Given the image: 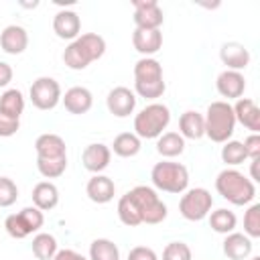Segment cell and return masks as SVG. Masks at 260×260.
Returning <instances> with one entry per match:
<instances>
[{"instance_id":"obj_1","label":"cell","mask_w":260,"mask_h":260,"mask_svg":"<svg viewBox=\"0 0 260 260\" xmlns=\"http://www.w3.org/2000/svg\"><path fill=\"white\" fill-rule=\"evenodd\" d=\"M104 53H106L104 37L95 32H85L67 45V49L63 51V63L73 71H81L91 61L100 59Z\"/></svg>"},{"instance_id":"obj_2","label":"cell","mask_w":260,"mask_h":260,"mask_svg":"<svg viewBox=\"0 0 260 260\" xmlns=\"http://www.w3.org/2000/svg\"><path fill=\"white\" fill-rule=\"evenodd\" d=\"M215 189L232 205H248L256 197L254 183L236 169H223L215 179Z\"/></svg>"},{"instance_id":"obj_3","label":"cell","mask_w":260,"mask_h":260,"mask_svg":"<svg viewBox=\"0 0 260 260\" xmlns=\"http://www.w3.org/2000/svg\"><path fill=\"white\" fill-rule=\"evenodd\" d=\"M205 122V136L213 142H228L236 128V116L228 102H211L203 116Z\"/></svg>"},{"instance_id":"obj_4","label":"cell","mask_w":260,"mask_h":260,"mask_svg":"<svg viewBox=\"0 0 260 260\" xmlns=\"http://www.w3.org/2000/svg\"><path fill=\"white\" fill-rule=\"evenodd\" d=\"M150 181L156 189L165 191V193H185L189 187V171L185 165L181 162H171V160H162L156 162L150 171Z\"/></svg>"},{"instance_id":"obj_5","label":"cell","mask_w":260,"mask_h":260,"mask_svg":"<svg viewBox=\"0 0 260 260\" xmlns=\"http://www.w3.org/2000/svg\"><path fill=\"white\" fill-rule=\"evenodd\" d=\"M171 122V110L165 104H148L134 118V134L138 138H158Z\"/></svg>"},{"instance_id":"obj_6","label":"cell","mask_w":260,"mask_h":260,"mask_svg":"<svg viewBox=\"0 0 260 260\" xmlns=\"http://www.w3.org/2000/svg\"><path fill=\"white\" fill-rule=\"evenodd\" d=\"M128 195L132 197V201L136 203L138 207V213H140V219L142 223H160L167 219V205L162 203V199L156 195V191L152 187H146V185H138L134 187L132 191H128Z\"/></svg>"},{"instance_id":"obj_7","label":"cell","mask_w":260,"mask_h":260,"mask_svg":"<svg viewBox=\"0 0 260 260\" xmlns=\"http://www.w3.org/2000/svg\"><path fill=\"white\" fill-rule=\"evenodd\" d=\"M211 205H213L211 193L203 187H195V189L185 191V195L179 201V211L189 221H201L209 215Z\"/></svg>"},{"instance_id":"obj_8","label":"cell","mask_w":260,"mask_h":260,"mask_svg":"<svg viewBox=\"0 0 260 260\" xmlns=\"http://www.w3.org/2000/svg\"><path fill=\"white\" fill-rule=\"evenodd\" d=\"M30 102L39 110H53L61 102V85L53 77H39L30 85Z\"/></svg>"},{"instance_id":"obj_9","label":"cell","mask_w":260,"mask_h":260,"mask_svg":"<svg viewBox=\"0 0 260 260\" xmlns=\"http://www.w3.org/2000/svg\"><path fill=\"white\" fill-rule=\"evenodd\" d=\"M134 24L142 30H160L165 20L156 0H134Z\"/></svg>"},{"instance_id":"obj_10","label":"cell","mask_w":260,"mask_h":260,"mask_svg":"<svg viewBox=\"0 0 260 260\" xmlns=\"http://www.w3.org/2000/svg\"><path fill=\"white\" fill-rule=\"evenodd\" d=\"M106 106H108L110 114H114L116 118H126V116H130V114L134 112V108H136V95H134V91H130L128 87L118 85V87H114V89L108 93Z\"/></svg>"},{"instance_id":"obj_11","label":"cell","mask_w":260,"mask_h":260,"mask_svg":"<svg viewBox=\"0 0 260 260\" xmlns=\"http://www.w3.org/2000/svg\"><path fill=\"white\" fill-rule=\"evenodd\" d=\"M110 158H112V150L110 146L102 144V142H93V144H87L81 152V162L83 167L93 173V175H100L108 165H110Z\"/></svg>"},{"instance_id":"obj_12","label":"cell","mask_w":260,"mask_h":260,"mask_svg":"<svg viewBox=\"0 0 260 260\" xmlns=\"http://www.w3.org/2000/svg\"><path fill=\"white\" fill-rule=\"evenodd\" d=\"M215 87L219 91L221 98H228V100H240L244 95V89H246V79L240 71H221L215 79Z\"/></svg>"},{"instance_id":"obj_13","label":"cell","mask_w":260,"mask_h":260,"mask_svg":"<svg viewBox=\"0 0 260 260\" xmlns=\"http://www.w3.org/2000/svg\"><path fill=\"white\" fill-rule=\"evenodd\" d=\"M219 59H221V63L230 71H240V69H246L248 67V63H250V51L242 43L230 41V43H223L221 45Z\"/></svg>"},{"instance_id":"obj_14","label":"cell","mask_w":260,"mask_h":260,"mask_svg":"<svg viewBox=\"0 0 260 260\" xmlns=\"http://www.w3.org/2000/svg\"><path fill=\"white\" fill-rule=\"evenodd\" d=\"M232 110H234L236 122H240L244 128L252 130V134H258L260 132V110L254 104V100L240 98L236 102V106H232Z\"/></svg>"},{"instance_id":"obj_15","label":"cell","mask_w":260,"mask_h":260,"mask_svg":"<svg viewBox=\"0 0 260 260\" xmlns=\"http://www.w3.org/2000/svg\"><path fill=\"white\" fill-rule=\"evenodd\" d=\"M53 30L59 39L65 41H75L79 37L81 30V20L77 16V12L73 10H59L53 18Z\"/></svg>"},{"instance_id":"obj_16","label":"cell","mask_w":260,"mask_h":260,"mask_svg":"<svg viewBox=\"0 0 260 260\" xmlns=\"http://www.w3.org/2000/svg\"><path fill=\"white\" fill-rule=\"evenodd\" d=\"M0 47L8 55H20L28 47V32L18 24H8L0 32Z\"/></svg>"},{"instance_id":"obj_17","label":"cell","mask_w":260,"mask_h":260,"mask_svg":"<svg viewBox=\"0 0 260 260\" xmlns=\"http://www.w3.org/2000/svg\"><path fill=\"white\" fill-rule=\"evenodd\" d=\"M61 100H63L65 110H67L69 114H75V116H81V114L89 112V110H91V104H93L91 91H89L87 87H81V85L69 87Z\"/></svg>"},{"instance_id":"obj_18","label":"cell","mask_w":260,"mask_h":260,"mask_svg":"<svg viewBox=\"0 0 260 260\" xmlns=\"http://www.w3.org/2000/svg\"><path fill=\"white\" fill-rule=\"evenodd\" d=\"M35 150H37L39 158H61V156H67L65 140L59 134H53V132L41 134L35 140Z\"/></svg>"},{"instance_id":"obj_19","label":"cell","mask_w":260,"mask_h":260,"mask_svg":"<svg viewBox=\"0 0 260 260\" xmlns=\"http://www.w3.org/2000/svg\"><path fill=\"white\" fill-rule=\"evenodd\" d=\"M85 193L93 203H108L114 199L116 185L106 175H93L85 185Z\"/></svg>"},{"instance_id":"obj_20","label":"cell","mask_w":260,"mask_h":260,"mask_svg":"<svg viewBox=\"0 0 260 260\" xmlns=\"http://www.w3.org/2000/svg\"><path fill=\"white\" fill-rule=\"evenodd\" d=\"M132 45L134 49L144 55V57H150L154 55L156 51H160L162 47V32L160 30H142V28H134L132 32Z\"/></svg>"},{"instance_id":"obj_21","label":"cell","mask_w":260,"mask_h":260,"mask_svg":"<svg viewBox=\"0 0 260 260\" xmlns=\"http://www.w3.org/2000/svg\"><path fill=\"white\" fill-rule=\"evenodd\" d=\"M223 254H225L230 260H246V258L252 254V240H250L246 234H240V232L225 234V240H223Z\"/></svg>"},{"instance_id":"obj_22","label":"cell","mask_w":260,"mask_h":260,"mask_svg":"<svg viewBox=\"0 0 260 260\" xmlns=\"http://www.w3.org/2000/svg\"><path fill=\"white\" fill-rule=\"evenodd\" d=\"M59 203V189L51 181H41L32 187V205L41 211H49Z\"/></svg>"},{"instance_id":"obj_23","label":"cell","mask_w":260,"mask_h":260,"mask_svg":"<svg viewBox=\"0 0 260 260\" xmlns=\"http://www.w3.org/2000/svg\"><path fill=\"white\" fill-rule=\"evenodd\" d=\"M179 134L183 138H191V140H199L205 136V122L203 116L195 110H187L185 114H181L179 118Z\"/></svg>"},{"instance_id":"obj_24","label":"cell","mask_w":260,"mask_h":260,"mask_svg":"<svg viewBox=\"0 0 260 260\" xmlns=\"http://www.w3.org/2000/svg\"><path fill=\"white\" fill-rule=\"evenodd\" d=\"M183 150H185V138L179 132H162L156 138V152L160 156L173 158V156H179Z\"/></svg>"},{"instance_id":"obj_25","label":"cell","mask_w":260,"mask_h":260,"mask_svg":"<svg viewBox=\"0 0 260 260\" xmlns=\"http://www.w3.org/2000/svg\"><path fill=\"white\" fill-rule=\"evenodd\" d=\"M140 146H142L140 144V138L134 132H122V134H118L114 138L110 150H114L122 158H130V156H136L140 152Z\"/></svg>"},{"instance_id":"obj_26","label":"cell","mask_w":260,"mask_h":260,"mask_svg":"<svg viewBox=\"0 0 260 260\" xmlns=\"http://www.w3.org/2000/svg\"><path fill=\"white\" fill-rule=\"evenodd\" d=\"M134 79L136 81H158L162 79V67L152 57H142L134 65Z\"/></svg>"},{"instance_id":"obj_27","label":"cell","mask_w":260,"mask_h":260,"mask_svg":"<svg viewBox=\"0 0 260 260\" xmlns=\"http://www.w3.org/2000/svg\"><path fill=\"white\" fill-rule=\"evenodd\" d=\"M236 223H238L236 213L230 211V209H225V207L215 209V211H211V215H209V225H211V230L217 232V234H232V232L236 230Z\"/></svg>"},{"instance_id":"obj_28","label":"cell","mask_w":260,"mask_h":260,"mask_svg":"<svg viewBox=\"0 0 260 260\" xmlns=\"http://www.w3.org/2000/svg\"><path fill=\"white\" fill-rule=\"evenodd\" d=\"M0 112H4L10 118H20V114L24 112V98L18 89H6L0 95Z\"/></svg>"},{"instance_id":"obj_29","label":"cell","mask_w":260,"mask_h":260,"mask_svg":"<svg viewBox=\"0 0 260 260\" xmlns=\"http://www.w3.org/2000/svg\"><path fill=\"white\" fill-rule=\"evenodd\" d=\"M30 246H32V254L39 260H53V256L57 254V240H55V236L45 234V232L37 234L32 238Z\"/></svg>"},{"instance_id":"obj_30","label":"cell","mask_w":260,"mask_h":260,"mask_svg":"<svg viewBox=\"0 0 260 260\" xmlns=\"http://www.w3.org/2000/svg\"><path fill=\"white\" fill-rule=\"evenodd\" d=\"M89 260H120V250L112 240L98 238L89 246Z\"/></svg>"},{"instance_id":"obj_31","label":"cell","mask_w":260,"mask_h":260,"mask_svg":"<svg viewBox=\"0 0 260 260\" xmlns=\"http://www.w3.org/2000/svg\"><path fill=\"white\" fill-rule=\"evenodd\" d=\"M118 217H120V221H122L124 225H128V228H136V225L142 223L140 213H138V207H136V203L132 201V197H130L128 193L122 195L120 201H118Z\"/></svg>"},{"instance_id":"obj_32","label":"cell","mask_w":260,"mask_h":260,"mask_svg":"<svg viewBox=\"0 0 260 260\" xmlns=\"http://www.w3.org/2000/svg\"><path fill=\"white\" fill-rule=\"evenodd\" d=\"M37 169L45 179H57L67 169V156H61V158H39L37 156Z\"/></svg>"},{"instance_id":"obj_33","label":"cell","mask_w":260,"mask_h":260,"mask_svg":"<svg viewBox=\"0 0 260 260\" xmlns=\"http://www.w3.org/2000/svg\"><path fill=\"white\" fill-rule=\"evenodd\" d=\"M246 158L248 156H246V150H244V146H242L240 140H228V142H223V146H221V160L225 165L236 167V165H242Z\"/></svg>"},{"instance_id":"obj_34","label":"cell","mask_w":260,"mask_h":260,"mask_svg":"<svg viewBox=\"0 0 260 260\" xmlns=\"http://www.w3.org/2000/svg\"><path fill=\"white\" fill-rule=\"evenodd\" d=\"M244 232L246 236L260 238V203H252L244 213Z\"/></svg>"},{"instance_id":"obj_35","label":"cell","mask_w":260,"mask_h":260,"mask_svg":"<svg viewBox=\"0 0 260 260\" xmlns=\"http://www.w3.org/2000/svg\"><path fill=\"white\" fill-rule=\"evenodd\" d=\"M134 89L140 98H146V100H156L165 93L167 89V83L162 79L158 81H134Z\"/></svg>"},{"instance_id":"obj_36","label":"cell","mask_w":260,"mask_h":260,"mask_svg":"<svg viewBox=\"0 0 260 260\" xmlns=\"http://www.w3.org/2000/svg\"><path fill=\"white\" fill-rule=\"evenodd\" d=\"M4 230H6V234H8L10 238H14V240H24L26 236H30V230L26 228L24 219L20 217V213L8 215V217L4 219Z\"/></svg>"},{"instance_id":"obj_37","label":"cell","mask_w":260,"mask_h":260,"mask_svg":"<svg viewBox=\"0 0 260 260\" xmlns=\"http://www.w3.org/2000/svg\"><path fill=\"white\" fill-rule=\"evenodd\" d=\"M18 199V187L12 179L0 177V207H10Z\"/></svg>"},{"instance_id":"obj_38","label":"cell","mask_w":260,"mask_h":260,"mask_svg":"<svg viewBox=\"0 0 260 260\" xmlns=\"http://www.w3.org/2000/svg\"><path fill=\"white\" fill-rule=\"evenodd\" d=\"M162 260H191V248L185 242H171L162 250Z\"/></svg>"},{"instance_id":"obj_39","label":"cell","mask_w":260,"mask_h":260,"mask_svg":"<svg viewBox=\"0 0 260 260\" xmlns=\"http://www.w3.org/2000/svg\"><path fill=\"white\" fill-rule=\"evenodd\" d=\"M18 213H20V217L24 219L26 228L30 230V234L37 232V230H41L43 223H45V215H43V211L37 209L35 205H32V207H24V209H20Z\"/></svg>"},{"instance_id":"obj_40","label":"cell","mask_w":260,"mask_h":260,"mask_svg":"<svg viewBox=\"0 0 260 260\" xmlns=\"http://www.w3.org/2000/svg\"><path fill=\"white\" fill-rule=\"evenodd\" d=\"M20 128V120L16 118H10L6 116L4 112H0V136L2 138H8V136H14Z\"/></svg>"},{"instance_id":"obj_41","label":"cell","mask_w":260,"mask_h":260,"mask_svg":"<svg viewBox=\"0 0 260 260\" xmlns=\"http://www.w3.org/2000/svg\"><path fill=\"white\" fill-rule=\"evenodd\" d=\"M242 146H244L246 156H248L250 160L260 158V136H258V134H250V136L242 142Z\"/></svg>"},{"instance_id":"obj_42","label":"cell","mask_w":260,"mask_h":260,"mask_svg":"<svg viewBox=\"0 0 260 260\" xmlns=\"http://www.w3.org/2000/svg\"><path fill=\"white\" fill-rule=\"evenodd\" d=\"M128 260H158L156 252L148 246H134L128 252Z\"/></svg>"},{"instance_id":"obj_43","label":"cell","mask_w":260,"mask_h":260,"mask_svg":"<svg viewBox=\"0 0 260 260\" xmlns=\"http://www.w3.org/2000/svg\"><path fill=\"white\" fill-rule=\"evenodd\" d=\"M53 260H87V258H83L79 252H75V250H69V248H65V250H57V254L53 256Z\"/></svg>"},{"instance_id":"obj_44","label":"cell","mask_w":260,"mask_h":260,"mask_svg":"<svg viewBox=\"0 0 260 260\" xmlns=\"http://www.w3.org/2000/svg\"><path fill=\"white\" fill-rule=\"evenodd\" d=\"M10 81H12V67L0 61V87H6Z\"/></svg>"},{"instance_id":"obj_45","label":"cell","mask_w":260,"mask_h":260,"mask_svg":"<svg viewBox=\"0 0 260 260\" xmlns=\"http://www.w3.org/2000/svg\"><path fill=\"white\" fill-rule=\"evenodd\" d=\"M258 162H260V158H254V160H252V169H250V173H252V179H250V181H252V183H254V181H260V175H258Z\"/></svg>"},{"instance_id":"obj_46","label":"cell","mask_w":260,"mask_h":260,"mask_svg":"<svg viewBox=\"0 0 260 260\" xmlns=\"http://www.w3.org/2000/svg\"><path fill=\"white\" fill-rule=\"evenodd\" d=\"M250 260H260V256H254V258H250Z\"/></svg>"}]
</instances>
